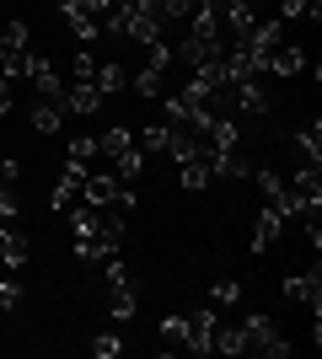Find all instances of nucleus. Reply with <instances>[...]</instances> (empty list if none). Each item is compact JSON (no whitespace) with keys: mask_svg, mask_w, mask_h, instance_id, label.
Listing matches in <instances>:
<instances>
[{"mask_svg":"<svg viewBox=\"0 0 322 359\" xmlns=\"http://www.w3.org/2000/svg\"><path fill=\"white\" fill-rule=\"evenodd\" d=\"M81 204H86V210H129L135 194H129V182H119V172H86Z\"/></svg>","mask_w":322,"mask_h":359,"instance_id":"nucleus-1","label":"nucleus"},{"mask_svg":"<svg viewBox=\"0 0 322 359\" xmlns=\"http://www.w3.org/2000/svg\"><path fill=\"white\" fill-rule=\"evenodd\" d=\"M102 273H107V311L119 316V322H123V316H135V300H140L135 273L123 269L119 257H107V263H102Z\"/></svg>","mask_w":322,"mask_h":359,"instance_id":"nucleus-2","label":"nucleus"},{"mask_svg":"<svg viewBox=\"0 0 322 359\" xmlns=\"http://www.w3.org/2000/svg\"><path fill=\"white\" fill-rule=\"evenodd\" d=\"M242 338H247V348H253V354H263V359H285V354H290V344L274 332V322H269V316H247V322H242Z\"/></svg>","mask_w":322,"mask_h":359,"instance_id":"nucleus-3","label":"nucleus"},{"mask_svg":"<svg viewBox=\"0 0 322 359\" xmlns=\"http://www.w3.org/2000/svg\"><path fill=\"white\" fill-rule=\"evenodd\" d=\"M285 194H290V204H295L301 215H317V210H322V172H317V166H301V172H290Z\"/></svg>","mask_w":322,"mask_h":359,"instance_id":"nucleus-4","label":"nucleus"},{"mask_svg":"<svg viewBox=\"0 0 322 359\" xmlns=\"http://www.w3.org/2000/svg\"><path fill=\"white\" fill-rule=\"evenodd\" d=\"M81 182H86V161L65 156V166H60V182H54V194H48V210H54V215H65V210H70V204L81 198Z\"/></svg>","mask_w":322,"mask_h":359,"instance_id":"nucleus-5","label":"nucleus"},{"mask_svg":"<svg viewBox=\"0 0 322 359\" xmlns=\"http://www.w3.org/2000/svg\"><path fill=\"white\" fill-rule=\"evenodd\" d=\"M107 97L97 91V81H76V86L60 91V107L65 113H76V118H97V107H102Z\"/></svg>","mask_w":322,"mask_h":359,"instance_id":"nucleus-6","label":"nucleus"},{"mask_svg":"<svg viewBox=\"0 0 322 359\" xmlns=\"http://www.w3.org/2000/svg\"><path fill=\"white\" fill-rule=\"evenodd\" d=\"M215 322H220V311L215 306H199V311L188 316V354H210V344H215Z\"/></svg>","mask_w":322,"mask_h":359,"instance_id":"nucleus-7","label":"nucleus"},{"mask_svg":"<svg viewBox=\"0 0 322 359\" xmlns=\"http://www.w3.org/2000/svg\"><path fill=\"white\" fill-rule=\"evenodd\" d=\"M279 231H285V215H279L274 204H263L258 225H253V252H269V247L279 241Z\"/></svg>","mask_w":322,"mask_h":359,"instance_id":"nucleus-8","label":"nucleus"},{"mask_svg":"<svg viewBox=\"0 0 322 359\" xmlns=\"http://www.w3.org/2000/svg\"><path fill=\"white\" fill-rule=\"evenodd\" d=\"M285 295L290 300H311V311H322V273L311 269V273H290L285 279Z\"/></svg>","mask_w":322,"mask_h":359,"instance_id":"nucleus-9","label":"nucleus"},{"mask_svg":"<svg viewBox=\"0 0 322 359\" xmlns=\"http://www.w3.org/2000/svg\"><path fill=\"white\" fill-rule=\"evenodd\" d=\"M27 81H32V86H38V91H43V97H48V102H60V75H54V65H48V60H38V54H27Z\"/></svg>","mask_w":322,"mask_h":359,"instance_id":"nucleus-10","label":"nucleus"},{"mask_svg":"<svg viewBox=\"0 0 322 359\" xmlns=\"http://www.w3.org/2000/svg\"><path fill=\"white\" fill-rule=\"evenodd\" d=\"M54 6H60V16H65V27L76 32L81 43H92L97 32H102V27H97V22H92V16H86V11H81V6H76V0H54Z\"/></svg>","mask_w":322,"mask_h":359,"instance_id":"nucleus-11","label":"nucleus"},{"mask_svg":"<svg viewBox=\"0 0 322 359\" xmlns=\"http://www.w3.org/2000/svg\"><path fill=\"white\" fill-rule=\"evenodd\" d=\"M231 107H242V113H269V91L258 81H236L231 86Z\"/></svg>","mask_w":322,"mask_h":359,"instance_id":"nucleus-12","label":"nucleus"},{"mask_svg":"<svg viewBox=\"0 0 322 359\" xmlns=\"http://www.w3.org/2000/svg\"><path fill=\"white\" fill-rule=\"evenodd\" d=\"M32 129H38V135H60V129H65V107L43 97V102L32 107Z\"/></svg>","mask_w":322,"mask_h":359,"instance_id":"nucleus-13","label":"nucleus"},{"mask_svg":"<svg viewBox=\"0 0 322 359\" xmlns=\"http://www.w3.org/2000/svg\"><path fill=\"white\" fill-rule=\"evenodd\" d=\"M129 145H135V129H102L97 135V156H107V161H119Z\"/></svg>","mask_w":322,"mask_h":359,"instance_id":"nucleus-14","label":"nucleus"},{"mask_svg":"<svg viewBox=\"0 0 322 359\" xmlns=\"http://www.w3.org/2000/svg\"><path fill=\"white\" fill-rule=\"evenodd\" d=\"M301 65H307V54H301L295 43H274V54H269V70L274 75H295Z\"/></svg>","mask_w":322,"mask_h":359,"instance_id":"nucleus-15","label":"nucleus"},{"mask_svg":"<svg viewBox=\"0 0 322 359\" xmlns=\"http://www.w3.org/2000/svg\"><path fill=\"white\" fill-rule=\"evenodd\" d=\"M210 354H247L242 327H226V322H215V344H210Z\"/></svg>","mask_w":322,"mask_h":359,"instance_id":"nucleus-16","label":"nucleus"},{"mask_svg":"<svg viewBox=\"0 0 322 359\" xmlns=\"http://www.w3.org/2000/svg\"><path fill=\"white\" fill-rule=\"evenodd\" d=\"M210 177H215V172H210V150H199L194 161H183V188H188V194H199Z\"/></svg>","mask_w":322,"mask_h":359,"instance_id":"nucleus-17","label":"nucleus"},{"mask_svg":"<svg viewBox=\"0 0 322 359\" xmlns=\"http://www.w3.org/2000/svg\"><path fill=\"white\" fill-rule=\"evenodd\" d=\"M97 91H102V97H113V91H129V70H123V65H97Z\"/></svg>","mask_w":322,"mask_h":359,"instance_id":"nucleus-18","label":"nucleus"},{"mask_svg":"<svg viewBox=\"0 0 322 359\" xmlns=\"http://www.w3.org/2000/svg\"><path fill=\"white\" fill-rule=\"evenodd\" d=\"M161 81H167V70H156V65H145V70L129 75V86H135L140 97H167V91H161Z\"/></svg>","mask_w":322,"mask_h":359,"instance_id":"nucleus-19","label":"nucleus"},{"mask_svg":"<svg viewBox=\"0 0 322 359\" xmlns=\"http://www.w3.org/2000/svg\"><path fill=\"white\" fill-rule=\"evenodd\" d=\"M113 172H119V182H135L140 172H145V150H140V145H129V150L119 156V161H113Z\"/></svg>","mask_w":322,"mask_h":359,"instance_id":"nucleus-20","label":"nucleus"},{"mask_svg":"<svg viewBox=\"0 0 322 359\" xmlns=\"http://www.w3.org/2000/svg\"><path fill=\"white\" fill-rule=\"evenodd\" d=\"M236 300H242V285H236V279H220V285H210V306H215V311H231Z\"/></svg>","mask_w":322,"mask_h":359,"instance_id":"nucleus-21","label":"nucleus"},{"mask_svg":"<svg viewBox=\"0 0 322 359\" xmlns=\"http://www.w3.org/2000/svg\"><path fill=\"white\" fill-rule=\"evenodd\" d=\"M295 145H301V156H311V166L322 161V123H307L301 135H295Z\"/></svg>","mask_w":322,"mask_h":359,"instance_id":"nucleus-22","label":"nucleus"},{"mask_svg":"<svg viewBox=\"0 0 322 359\" xmlns=\"http://www.w3.org/2000/svg\"><path fill=\"white\" fill-rule=\"evenodd\" d=\"M135 145L140 150H167V123H145V129L135 135Z\"/></svg>","mask_w":322,"mask_h":359,"instance_id":"nucleus-23","label":"nucleus"},{"mask_svg":"<svg viewBox=\"0 0 322 359\" xmlns=\"http://www.w3.org/2000/svg\"><path fill=\"white\" fill-rule=\"evenodd\" d=\"M92 354H97V359H119V354H123V338H119V332H102V338L92 344Z\"/></svg>","mask_w":322,"mask_h":359,"instance_id":"nucleus-24","label":"nucleus"},{"mask_svg":"<svg viewBox=\"0 0 322 359\" xmlns=\"http://www.w3.org/2000/svg\"><path fill=\"white\" fill-rule=\"evenodd\" d=\"M161 338H167V344H188V316H167V322H161Z\"/></svg>","mask_w":322,"mask_h":359,"instance_id":"nucleus-25","label":"nucleus"},{"mask_svg":"<svg viewBox=\"0 0 322 359\" xmlns=\"http://www.w3.org/2000/svg\"><path fill=\"white\" fill-rule=\"evenodd\" d=\"M27 38H32V27H27V22H11V27L0 32V43H6V48H27Z\"/></svg>","mask_w":322,"mask_h":359,"instance_id":"nucleus-26","label":"nucleus"},{"mask_svg":"<svg viewBox=\"0 0 322 359\" xmlns=\"http://www.w3.org/2000/svg\"><path fill=\"white\" fill-rule=\"evenodd\" d=\"M70 156H76V161H92L97 156V135H76L70 140Z\"/></svg>","mask_w":322,"mask_h":359,"instance_id":"nucleus-27","label":"nucleus"},{"mask_svg":"<svg viewBox=\"0 0 322 359\" xmlns=\"http://www.w3.org/2000/svg\"><path fill=\"white\" fill-rule=\"evenodd\" d=\"M76 6H81V11H86V16H92L97 27H102V16L113 11V6H119V0H76Z\"/></svg>","mask_w":322,"mask_h":359,"instance_id":"nucleus-28","label":"nucleus"},{"mask_svg":"<svg viewBox=\"0 0 322 359\" xmlns=\"http://www.w3.org/2000/svg\"><path fill=\"white\" fill-rule=\"evenodd\" d=\"M16 300H22V285H16V279H0V311H16Z\"/></svg>","mask_w":322,"mask_h":359,"instance_id":"nucleus-29","label":"nucleus"},{"mask_svg":"<svg viewBox=\"0 0 322 359\" xmlns=\"http://www.w3.org/2000/svg\"><path fill=\"white\" fill-rule=\"evenodd\" d=\"M92 75H97V60L81 48V54H76V81H92Z\"/></svg>","mask_w":322,"mask_h":359,"instance_id":"nucleus-30","label":"nucleus"},{"mask_svg":"<svg viewBox=\"0 0 322 359\" xmlns=\"http://www.w3.org/2000/svg\"><path fill=\"white\" fill-rule=\"evenodd\" d=\"M307 6V16H322V0H301Z\"/></svg>","mask_w":322,"mask_h":359,"instance_id":"nucleus-31","label":"nucleus"},{"mask_svg":"<svg viewBox=\"0 0 322 359\" xmlns=\"http://www.w3.org/2000/svg\"><path fill=\"white\" fill-rule=\"evenodd\" d=\"M0 156H6V150H0Z\"/></svg>","mask_w":322,"mask_h":359,"instance_id":"nucleus-32","label":"nucleus"}]
</instances>
